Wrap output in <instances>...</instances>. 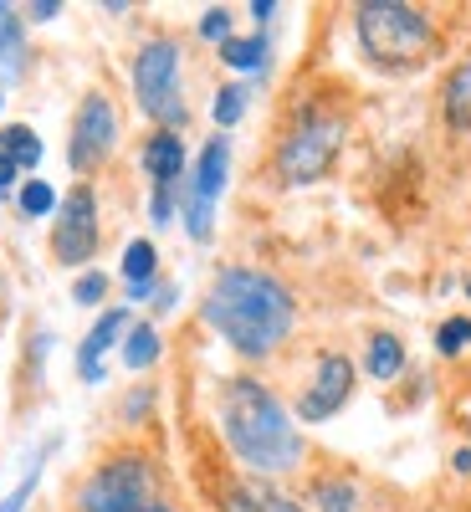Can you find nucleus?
Instances as JSON below:
<instances>
[{"label": "nucleus", "mask_w": 471, "mask_h": 512, "mask_svg": "<svg viewBox=\"0 0 471 512\" xmlns=\"http://www.w3.org/2000/svg\"><path fill=\"white\" fill-rule=\"evenodd\" d=\"M205 323L246 359H267L292 333V292L251 267H226L205 297Z\"/></svg>", "instance_id": "1"}, {"label": "nucleus", "mask_w": 471, "mask_h": 512, "mask_svg": "<svg viewBox=\"0 0 471 512\" xmlns=\"http://www.w3.org/2000/svg\"><path fill=\"white\" fill-rule=\"evenodd\" d=\"M221 431H226L236 461H246L256 477L292 472V466L303 461V436H297V425L287 420L282 400L256 379H226Z\"/></svg>", "instance_id": "2"}, {"label": "nucleus", "mask_w": 471, "mask_h": 512, "mask_svg": "<svg viewBox=\"0 0 471 512\" xmlns=\"http://www.w3.org/2000/svg\"><path fill=\"white\" fill-rule=\"evenodd\" d=\"M354 26L364 52L379 67H420L436 52V26L415 6H400V0H369V6L354 11Z\"/></svg>", "instance_id": "3"}, {"label": "nucleus", "mask_w": 471, "mask_h": 512, "mask_svg": "<svg viewBox=\"0 0 471 512\" xmlns=\"http://www.w3.org/2000/svg\"><path fill=\"white\" fill-rule=\"evenodd\" d=\"M344 149V118L338 113H323V108H308L287 128V139L277 144V175L282 185H313L328 175V164Z\"/></svg>", "instance_id": "4"}, {"label": "nucleus", "mask_w": 471, "mask_h": 512, "mask_svg": "<svg viewBox=\"0 0 471 512\" xmlns=\"http://www.w3.org/2000/svg\"><path fill=\"white\" fill-rule=\"evenodd\" d=\"M134 93H139V108L159 123H185V103H180V47L175 41H149V47L134 57Z\"/></svg>", "instance_id": "5"}, {"label": "nucleus", "mask_w": 471, "mask_h": 512, "mask_svg": "<svg viewBox=\"0 0 471 512\" xmlns=\"http://www.w3.org/2000/svg\"><path fill=\"white\" fill-rule=\"evenodd\" d=\"M82 512H149V466L139 456H118L82 482Z\"/></svg>", "instance_id": "6"}, {"label": "nucleus", "mask_w": 471, "mask_h": 512, "mask_svg": "<svg viewBox=\"0 0 471 512\" xmlns=\"http://www.w3.org/2000/svg\"><path fill=\"white\" fill-rule=\"evenodd\" d=\"M52 251H57V262H67V267L93 262V251H98V200H93L88 185H77V190L57 205Z\"/></svg>", "instance_id": "7"}, {"label": "nucleus", "mask_w": 471, "mask_h": 512, "mask_svg": "<svg viewBox=\"0 0 471 512\" xmlns=\"http://www.w3.org/2000/svg\"><path fill=\"white\" fill-rule=\"evenodd\" d=\"M226 175H231V144L210 139L195 159V180H190V195H185V226H190L195 241L210 236V216H216V195L226 190Z\"/></svg>", "instance_id": "8"}, {"label": "nucleus", "mask_w": 471, "mask_h": 512, "mask_svg": "<svg viewBox=\"0 0 471 512\" xmlns=\"http://www.w3.org/2000/svg\"><path fill=\"white\" fill-rule=\"evenodd\" d=\"M113 144H118V113H113V103L108 98H82V108H77V123H72V149H67V159H72V169H98L108 154H113Z\"/></svg>", "instance_id": "9"}, {"label": "nucleus", "mask_w": 471, "mask_h": 512, "mask_svg": "<svg viewBox=\"0 0 471 512\" xmlns=\"http://www.w3.org/2000/svg\"><path fill=\"white\" fill-rule=\"evenodd\" d=\"M349 390H354V364L344 354H323L313 384L303 390V400H297V415L303 420H328L333 410H344Z\"/></svg>", "instance_id": "10"}, {"label": "nucleus", "mask_w": 471, "mask_h": 512, "mask_svg": "<svg viewBox=\"0 0 471 512\" xmlns=\"http://www.w3.org/2000/svg\"><path fill=\"white\" fill-rule=\"evenodd\" d=\"M128 333V313H103L98 323H93V333L82 338V349H77V374L88 379V384H103V354L118 344V338Z\"/></svg>", "instance_id": "11"}, {"label": "nucleus", "mask_w": 471, "mask_h": 512, "mask_svg": "<svg viewBox=\"0 0 471 512\" xmlns=\"http://www.w3.org/2000/svg\"><path fill=\"white\" fill-rule=\"evenodd\" d=\"M221 512H303V507L282 492H272L267 482H231L221 492Z\"/></svg>", "instance_id": "12"}, {"label": "nucleus", "mask_w": 471, "mask_h": 512, "mask_svg": "<svg viewBox=\"0 0 471 512\" xmlns=\"http://www.w3.org/2000/svg\"><path fill=\"white\" fill-rule=\"evenodd\" d=\"M144 169H149V180L154 185H175L180 175H185V144H180V134H154L149 144H144Z\"/></svg>", "instance_id": "13"}, {"label": "nucleus", "mask_w": 471, "mask_h": 512, "mask_svg": "<svg viewBox=\"0 0 471 512\" xmlns=\"http://www.w3.org/2000/svg\"><path fill=\"white\" fill-rule=\"evenodd\" d=\"M154 267H159V251H154V241H128V251H123V282H128V297H149V287H154Z\"/></svg>", "instance_id": "14"}, {"label": "nucleus", "mask_w": 471, "mask_h": 512, "mask_svg": "<svg viewBox=\"0 0 471 512\" xmlns=\"http://www.w3.org/2000/svg\"><path fill=\"white\" fill-rule=\"evenodd\" d=\"M364 369L374 374V379H395L400 369H405V344L395 333H374L369 338V354H364Z\"/></svg>", "instance_id": "15"}, {"label": "nucleus", "mask_w": 471, "mask_h": 512, "mask_svg": "<svg viewBox=\"0 0 471 512\" xmlns=\"http://www.w3.org/2000/svg\"><path fill=\"white\" fill-rule=\"evenodd\" d=\"M0 154H11L16 169H36L41 164V139L26 123H11V128H0Z\"/></svg>", "instance_id": "16"}, {"label": "nucleus", "mask_w": 471, "mask_h": 512, "mask_svg": "<svg viewBox=\"0 0 471 512\" xmlns=\"http://www.w3.org/2000/svg\"><path fill=\"white\" fill-rule=\"evenodd\" d=\"M267 52H272L267 36H246V41L231 36L226 47H221V62H231L236 72H262V67H267Z\"/></svg>", "instance_id": "17"}, {"label": "nucleus", "mask_w": 471, "mask_h": 512, "mask_svg": "<svg viewBox=\"0 0 471 512\" xmlns=\"http://www.w3.org/2000/svg\"><path fill=\"white\" fill-rule=\"evenodd\" d=\"M313 507H318V512H354V507H359V492H354V482H344V477H318V482H313Z\"/></svg>", "instance_id": "18"}, {"label": "nucleus", "mask_w": 471, "mask_h": 512, "mask_svg": "<svg viewBox=\"0 0 471 512\" xmlns=\"http://www.w3.org/2000/svg\"><path fill=\"white\" fill-rule=\"evenodd\" d=\"M154 359H159V333L149 323H134L123 333V364L128 369H149Z\"/></svg>", "instance_id": "19"}, {"label": "nucleus", "mask_w": 471, "mask_h": 512, "mask_svg": "<svg viewBox=\"0 0 471 512\" xmlns=\"http://www.w3.org/2000/svg\"><path fill=\"white\" fill-rule=\"evenodd\" d=\"M446 118H451L456 128L471 123V67H456L451 82H446Z\"/></svg>", "instance_id": "20"}, {"label": "nucleus", "mask_w": 471, "mask_h": 512, "mask_svg": "<svg viewBox=\"0 0 471 512\" xmlns=\"http://www.w3.org/2000/svg\"><path fill=\"white\" fill-rule=\"evenodd\" d=\"M21 210H26V216H52V210H57V190H52L47 180H26Z\"/></svg>", "instance_id": "21"}, {"label": "nucleus", "mask_w": 471, "mask_h": 512, "mask_svg": "<svg viewBox=\"0 0 471 512\" xmlns=\"http://www.w3.org/2000/svg\"><path fill=\"white\" fill-rule=\"evenodd\" d=\"M246 88H221L216 93V108H210V113H216V123L221 128H231V123H241V113H246Z\"/></svg>", "instance_id": "22"}, {"label": "nucleus", "mask_w": 471, "mask_h": 512, "mask_svg": "<svg viewBox=\"0 0 471 512\" xmlns=\"http://www.w3.org/2000/svg\"><path fill=\"white\" fill-rule=\"evenodd\" d=\"M103 292H108V277H103V272H82V277L72 282V303H77V308H98Z\"/></svg>", "instance_id": "23"}, {"label": "nucleus", "mask_w": 471, "mask_h": 512, "mask_svg": "<svg viewBox=\"0 0 471 512\" xmlns=\"http://www.w3.org/2000/svg\"><path fill=\"white\" fill-rule=\"evenodd\" d=\"M471 344V318H446L441 333H436V349L441 354H461Z\"/></svg>", "instance_id": "24"}, {"label": "nucleus", "mask_w": 471, "mask_h": 512, "mask_svg": "<svg viewBox=\"0 0 471 512\" xmlns=\"http://www.w3.org/2000/svg\"><path fill=\"white\" fill-rule=\"evenodd\" d=\"M200 36H205V41H221V47H226V41H231V11H226V6H210V11L200 16Z\"/></svg>", "instance_id": "25"}, {"label": "nucleus", "mask_w": 471, "mask_h": 512, "mask_svg": "<svg viewBox=\"0 0 471 512\" xmlns=\"http://www.w3.org/2000/svg\"><path fill=\"white\" fill-rule=\"evenodd\" d=\"M175 190H180V180H175V185H154V200H149L154 226H169V221H175Z\"/></svg>", "instance_id": "26"}, {"label": "nucleus", "mask_w": 471, "mask_h": 512, "mask_svg": "<svg viewBox=\"0 0 471 512\" xmlns=\"http://www.w3.org/2000/svg\"><path fill=\"white\" fill-rule=\"evenodd\" d=\"M36 482H41V461H31V472L21 477V487L6 497V502H0V512H21L26 502H31V492H36Z\"/></svg>", "instance_id": "27"}, {"label": "nucleus", "mask_w": 471, "mask_h": 512, "mask_svg": "<svg viewBox=\"0 0 471 512\" xmlns=\"http://www.w3.org/2000/svg\"><path fill=\"white\" fill-rule=\"evenodd\" d=\"M11 185H16V159H11V154H0V195H6Z\"/></svg>", "instance_id": "28"}, {"label": "nucleus", "mask_w": 471, "mask_h": 512, "mask_svg": "<svg viewBox=\"0 0 471 512\" xmlns=\"http://www.w3.org/2000/svg\"><path fill=\"white\" fill-rule=\"evenodd\" d=\"M57 11H62V6H57V0H36V6H31V16H36V21H52Z\"/></svg>", "instance_id": "29"}, {"label": "nucleus", "mask_w": 471, "mask_h": 512, "mask_svg": "<svg viewBox=\"0 0 471 512\" xmlns=\"http://www.w3.org/2000/svg\"><path fill=\"white\" fill-rule=\"evenodd\" d=\"M251 16H256V21H272V16H277V6H272V0H256Z\"/></svg>", "instance_id": "30"}, {"label": "nucleus", "mask_w": 471, "mask_h": 512, "mask_svg": "<svg viewBox=\"0 0 471 512\" xmlns=\"http://www.w3.org/2000/svg\"><path fill=\"white\" fill-rule=\"evenodd\" d=\"M456 472H471V451H456Z\"/></svg>", "instance_id": "31"}, {"label": "nucleus", "mask_w": 471, "mask_h": 512, "mask_svg": "<svg viewBox=\"0 0 471 512\" xmlns=\"http://www.w3.org/2000/svg\"><path fill=\"white\" fill-rule=\"evenodd\" d=\"M149 512H169V507H149Z\"/></svg>", "instance_id": "32"}, {"label": "nucleus", "mask_w": 471, "mask_h": 512, "mask_svg": "<svg viewBox=\"0 0 471 512\" xmlns=\"http://www.w3.org/2000/svg\"><path fill=\"white\" fill-rule=\"evenodd\" d=\"M466 292H471V282H466Z\"/></svg>", "instance_id": "33"}, {"label": "nucleus", "mask_w": 471, "mask_h": 512, "mask_svg": "<svg viewBox=\"0 0 471 512\" xmlns=\"http://www.w3.org/2000/svg\"><path fill=\"white\" fill-rule=\"evenodd\" d=\"M0 103H6V98H0Z\"/></svg>", "instance_id": "34"}]
</instances>
